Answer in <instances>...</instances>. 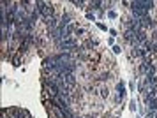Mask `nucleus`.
Masks as SVG:
<instances>
[{"mask_svg": "<svg viewBox=\"0 0 157 118\" xmlns=\"http://www.w3.org/2000/svg\"><path fill=\"white\" fill-rule=\"evenodd\" d=\"M154 118H157V113H155V115H154Z\"/></svg>", "mask_w": 157, "mask_h": 118, "instance_id": "obj_10", "label": "nucleus"}, {"mask_svg": "<svg viewBox=\"0 0 157 118\" xmlns=\"http://www.w3.org/2000/svg\"><path fill=\"white\" fill-rule=\"evenodd\" d=\"M57 18H50V20H46V27H48V30L50 32H55L58 27H60V23H57Z\"/></svg>", "mask_w": 157, "mask_h": 118, "instance_id": "obj_3", "label": "nucleus"}, {"mask_svg": "<svg viewBox=\"0 0 157 118\" xmlns=\"http://www.w3.org/2000/svg\"><path fill=\"white\" fill-rule=\"evenodd\" d=\"M99 28H101V30H108V27H106V25H102V23H99Z\"/></svg>", "mask_w": 157, "mask_h": 118, "instance_id": "obj_9", "label": "nucleus"}, {"mask_svg": "<svg viewBox=\"0 0 157 118\" xmlns=\"http://www.w3.org/2000/svg\"><path fill=\"white\" fill-rule=\"evenodd\" d=\"M157 109V97L154 99H150V102H148V113H154Z\"/></svg>", "mask_w": 157, "mask_h": 118, "instance_id": "obj_5", "label": "nucleus"}, {"mask_svg": "<svg viewBox=\"0 0 157 118\" xmlns=\"http://www.w3.org/2000/svg\"><path fill=\"white\" fill-rule=\"evenodd\" d=\"M108 16H109V18H117V13H115V11H109V13H108Z\"/></svg>", "mask_w": 157, "mask_h": 118, "instance_id": "obj_7", "label": "nucleus"}, {"mask_svg": "<svg viewBox=\"0 0 157 118\" xmlns=\"http://www.w3.org/2000/svg\"><path fill=\"white\" fill-rule=\"evenodd\" d=\"M117 90H118V97H120V99L125 97V86H124V83L117 85Z\"/></svg>", "mask_w": 157, "mask_h": 118, "instance_id": "obj_6", "label": "nucleus"}, {"mask_svg": "<svg viewBox=\"0 0 157 118\" xmlns=\"http://www.w3.org/2000/svg\"><path fill=\"white\" fill-rule=\"evenodd\" d=\"M36 9H37V13L41 14V16H44V20L55 18V16H53L55 9H53V6H51V4H46V2H37V4H36Z\"/></svg>", "mask_w": 157, "mask_h": 118, "instance_id": "obj_1", "label": "nucleus"}, {"mask_svg": "<svg viewBox=\"0 0 157 118\" xmlns=\"http://www.w3.org/2000/svg\"><path fill=\"white\" fill-rule=\"evenodd\" d=\"M69 25H71V16H69V14H64V16H62V20H60V27H69Z\"/></svg>", "mask_w": 157, "mask_h": 118, "instance_id": "obj_4", "label": "nucleus"}, {"mask_svg": "<svg viewBox=\"0 0 157 118\" xmlns=\"http://www.w3.org/2000/svg\"><path fill=\"white\" fill-rule=\"evenodd\" d=\"M131 9H140V11H145V13H148L150 9L154 7V2L152 0H134V2H131Z\"/></svg>", "mask_w": 157, "mask_h": 118, "instance_id": "obj_2", "label": "nucleus"}, {"mask_svg": "<svg viewBox=\"0 0 157 118\" xmlns=\"http://www.w3.org/2000/svg\"><path fill=\"white\" fill-rule=\"evenodd\" d=\"M113 51H115V53H120L122 49H120V46H115V48H113Z\"/></svg>", "mask_w": 157, "mask_h": 118, "instance_id": "obj_8", "label": "nucleus"}]
</instances>
